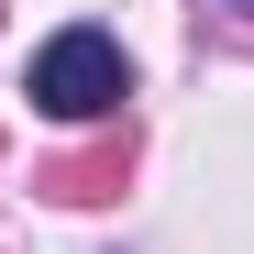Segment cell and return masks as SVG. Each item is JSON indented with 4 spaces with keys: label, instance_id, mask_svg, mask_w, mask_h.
Listing matches in <instances>:
<instances>
[{
    "label": "cell",
    "instance_id": "1",
    "mask_svg": "<svg viewBox=\"0 0 254 254\" xmlns=\"http://www.w3.org/2000/svg\"><path fill=\"white\" fill-rule=\"evenodd\" d=\"M22 100L45 111V122H100L133 100V66H122V45L100 22H66L56 45H33V77H22Z\"/></svg>",
    "mask_w": 254,
    "mask_h": 254
}]
</instances>
